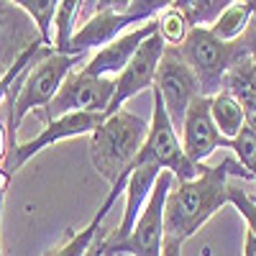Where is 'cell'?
Listing matches in <instances>:
<instances>
[{
  "instance_id": "obj_29",
  "label": "cell",
  "mask_w": 256,
  "mask_h": 256,
  "mask_svg": "<svg viewBox=\"0 0 256 256\" xmlns=\"http://www.w3.org/2000/svg\"><path fill=\"white\" fill-rule=\"evenodd\" d=\"M8 180H10V177L3 172V169H0V195H6V184H8Z\"/></svg>"
},
{
  "instance_id": "obj_16",
  "label": "cell",
  "mask_w": 256,
  "mask_h": 256,
  "mask_svg": "<svg viewBox=\"0 0 256 256\" xmlns=\"http://www.w3.org/2000/svg\"><path fill=\"white\" fill-rule=\"evenodd\" d=\"M226 90L241 102V108L246 113V126L251 131H256V67L248 59V54L230 70L226 80Z\"/></svg>"
},
{
  "instance_id": "obj_20",
  "label": "cell",
  "mask_w": 256,
  "mask_h": 256,
  "mask_svg": "<svg viewBox=\"0 0 256 256\" xmlns=\"http://www.w3.org/2000/svg\"><path fill=\"white\" fill-rule=\"evenodd\" d=\"M84 3H77V0H62L59 3V10H56V18H54V52L59 54H72V38L77 34V16L82 10Z\"/></svg>"
},
{
  "instance_id": "obj_17",
  "label": "cell",
  "mask_w": 256,
  "mask_h": 256,
  "mask_svg": "<svg viewBox=\"0 0 256 256\" xmlns=\"http://www.w3.org/2000/svg\"><path fill=\"white\" fill-rule=\"evenodd\" d=\"M210 116H212V123H216V128L220 131V136L226 141H233L246 128V113L241 108V102L228 90L210 98Z\"/></svg>"
},
{
  "instance_id": "obj_8",
  "label": "cell",
  "mask_w": 256,
  "mask_h": 256,
  "mask_svg": "<svg viewBox=\"0 0 256 256\" xmlns=\"http://www.w3.org/2000/svg\"><path fill=\"white\" fill-rule=\"evenodd\" d=\"M113 92H116V80L92 77L82 70H74L64 80L62 90L46 108V123L67 113H105L108 116Z\"/></svg>"
},
{
  "instance_id": "obj_12",
  "label": "cell",
  "mask_w": 256,
  "mask_h": 256,
  "mask_svg": "<svg viewBox=\"0 0 256 256\" xmlns=\"http://www.w3.org/2000/svg\"><path fill=\"white\" fill-rule=\"evenodd\" d=\"M182 148L192 164H205L218 148H230V141L220 136L210 116V98H198L190 105L187 118L182 123Z\"/></svg>"
},
{
  "instance_id": "obj_25",
  "label": "cell",
  "mask_w": 256,
  "mask_h": 256,
  "mask_svg": "<svg viewBox=\"0 0 256 256\" xmlns=\"http://www.w3.org/2000/svg\"><path fill=\"white\" fill-rule=\"evenodd\" d=\"M105 238H108V230H100V236L95 238V244H92V248H90V254L88 256H102L105 254Z\"/></svg>"
},
{
  "instance_id": "obj_1",
  "label": "cell",
  "mask_w": 256,
  "mask_h": 256,
  "mask_svg": "<svg viewBox=\"0 0 256 256\" xmlns=\"http://www.w3.org/2000/svg\"><path fill=\"white\" fill-rule=\"evenodd\" d=\"M251 180L238 159L226 156L216 166L200 164V174L190 182H174L164 208V233L166 241L184 244L230 202V180Z\"/></svg>"
},
{
  "instance_id": "obj_15",
  "label": "cell",
  "mask_w": 256,
  "mask_h": 256,
  "mask_svg": "<svg viewBox=\"0 0 256 256\" xmlns=\"http://www.w3.org/2000/svg\"><path fill=\"white\" fill-rule=\"evenodd\" d=\"M126 182H128V180H123V182H118V184L110 187L108 198L102 200L100 210L95 212V218H92L88 226H84L82 230L70 233L67 241L59 244V246H54V248H49V251H44V256H88L90 248H92V244H95V238L100 236V230H102V220L108 218V212H110V208L116 205L118 195L126 190Z\"/></svg>"
},
{
  "instance_id": "obj_19",
  "label": "cell",
  "mask_w": 256,
  "mask_h": 256,
  "mask_svg": "<svg viewBox=\"0 0 256 256\" xmlns=\"http://www.w3.org/2000/svg\"><path fill=\"white\" fill-rule=\"evenodd\" d=\"M16 6L31 16V20L38 28L41 44L54 49V18H56V10H59L56 0H18Z\"/></svg>"
},
{
  "instance_id": "obj_21",
  "label": "cell",
  "mask_w": 256,
  "mask_h": 256,
  "mask_svg": "<svg viewBox=\"0 0 256 256\" xmlns=\"http://www.w3.org/2000/svg\"><path fill=\"white\" fill-rule=\"evenodd\" d=\"M192 28H210L218 20V16L230 6V0H187V3H174Z\"/></svg>"
},
{
  "instance_id": "obj_5",
  "label": "cell",
  "mask_w": 256,
  "mask_h": 256,
  "mask_svg": "<svg viewBox=\"0 0 256 256\" xmlns=\"http://www.w3.org/2000/svg\"><path fill=\"white\" fill-rule=\"evenodd\" d=\"M95 13L80 26V31L72 38V54L82 56L90 49H102L110 41H116L118 36H123V31L128 26H144L148 20L159 18L169 3H92Z\"/></svg>"
},
{
  "instance_id": "obj_24",
  "label": "cell",
  "mask_w": 256,
  "mask_h": 256,
  "mask_svg": "<svg viewBox=\"0 0 256 256\" xmlns=\"http://www.w3.org/2000/svg\"><path fill=\"white\" fill-rule=\"evenodd\" d=\"M10 102H13V95L8 98V102L0 108V164H6L8 154H10V128H8V110H10Z\"/></svg>"
},
{
  "instance_id": "obj_23",
  "label": "cell",
  "mask_w": 256,
  "mask_h": 256,
  "mask_svg": "<svg viewBox=\"0 0 256 256\" xmlns=\"http://www.w3.org/2000/svg\"><path fill=\"white\" fill-rule=\"evenodd\" d=\"M230 152L236 154L238 164L251 174V180H256V131L246 126L244 131L230 141Z\"/></svg>"
},
{
  "instance_id": "obj_3",
  "label": "cell",
  "mask_w": 256,
  "mask_h": 256,
  "mask_svg": "<svg viewBox=\"0 0 256 256\" xmlns=\"http://www.w3.org/2000/svg\"><path fill=\"white\" fill-rule=\"evenodd\" d=\"M84 62H88L84 54L70 56V54H59V52L49 49L24 74L20 88H18V92L10 102V110H8V128H10V144L13 146L18 144L16 134H18V126L24 123V118L36 108H49L52 100L56 98V92L62 90L64 80L70 77V72H74L77 64H84Z\"/></svg>"
},
{
  "instance_id": "obj_28",
  "label": "cell",
  "mask_w": 256,
  "mask_h": 256,
  "mask_svg": "<svg viewBox=\"0 0 256 256\" xmlns=\"http://www.w3.org/2000/svg\"><path fill=\"white\" fill-rule=\"evenodd\" d=\"M3 198L6 195H0V256H3Z\"/></svg>"
},
{
  "instance_id": "obj_14",
  "label": "cell",
  "mask_w": 256,
  "mask_h": 256,
  "mask_svg": "<svg viewBox=\"0 0 256 256\" xmlns=\"http://www.w3.org/2000/svg\"><path fill=\"white\" fill-rule=\"evenodd\" d=\"M159 174H162V169H156V166H134V169H131L128 182H126V190H123V195H126L123 218H120L118 228L108 233L105 246H116V244H120L123 238L131 236V230H134L138 216L144 212L148 198H152V192H154V187H156Z\"/></svg>"
},
{
  "instance_id": "obj_4",
  "label": "cell",
  "mask_w": 256,
  "mask_h": 256,
  "mask_svg": "<svg viewBox=\"0 0 256 256\" xmlns=\"http://www.w3.org/2000/svg\"><path fill=\"white\" fill-rule=\"evenodd\" d=\"M177 52L187 62V67L195 72L202 98H212L223 92L230 70L246 56L238 41L226 44V41L212 36L210 28H192L187 41Z\"/></svg>"
},
{
  "instance_id": "obj_2",
  "label": "cell",
  "mask_w": 256,
  "mask_h": 256,
  "mask_svg": "<svg viewBox=\"0 0 256 256\" xmlns=\"http://www.w3.org/2000/svg\"><path fill=\"white\" fill-rule=\"evenodd\" d=\"M148 136V123L128 110H118L90 136V162L110 187L128 180Z\"/></svg>"
},
{
  "instance_id": "obj_22",
  "label": "cell",
  "mask_w": 256,
  "mask_h": 256,
  "mask_svg": "<svg viewBox=\"0 0 256 256\" xmlns=\"http://www.w3.org/2000/svg\"><path fill=\"white\" fill-rule=\"evenodd\" d=\"M190 31H192V26H190V20L184 18V13L174 3H169L166 10L159 16V36L164 38V44L172 46V49H180L187 41Z\"/></svg>"
},
{
  "instance_id": "obj_13",
  "label": "cell",
  "mask_w": 256,
  "mask_h": 256,
  "mask_svg": "<svg viewBox=\"0 0 256 256\" xmlns=\"http://www.w3.org/2000/svg\"><path fill=\"white\" fill-rule=\"evenodd\" d=\"M156 31H159V18L148 20V24H144V26H138L134 31H126L123 36L110 41L108 46H102L92 56H88V62H84L80 70L92 74V77H110V80H116L128 67V62L134 59V54L141 49L144 41L148 36H154Z\"/></svg>"
},
{
  "instance_id": "obj_18",
  "label": "cell",
  "mask_w": 256,
  "mask_h": 256,
  "mask_svg": "<svg viewBox=\"0 0 256 256\" xmlns=\"http://www.w3.org/2000/svg\"><path fill=\"white\" fill-rule=\"evenodd\" d=\"M254 16H256V3H230L218 16L216 24L210 26V34L220 41H226V44H233V41H238L246 34Z\"/></svg>"
},
{
  "instance_id": "obj_26",
  "label": "cell",
  "mask_w": 256,
  "mask_h": 256,
  "mask_svg": "<svg viewBox=\"0 0 256 256\" xmlns=\"http://www.w3.org/2000/svg\"><path fill=\"white\" fill-rule=\"evenodd\" d=\"M244 256H256V236L246 228V236H244Z\"/></svg>"
},
{
  "instance_id": "obj_10",
  "label": "cell",
  "mask_w": 256,
  "mask_h": 256,
  "mask_svg": "<svg viewBox=\"0 0 256 256\" xmlns=\"http://www.w3.org/2000/svg\"><path fill=\"white\" fill-rule=\"evenodd\" d=\"M105 118H108L105 113H67L62 118H54V120H49L44 128H41V134L34 136L31 141L16 144L10 148L6 164L0 169H3L8 177H13L31 156H36L38 152H44L46 146L59 144L64 138H74V136H92L98 128L105 123Z\"/></svg>"
},
{
  "instance_id": "obj_30",
  "label": "cell",
  "mask_w": 256,
  "mask_h": 256,
  "mask_svg": "<svg viewBox=\"0 0 256 256\" xmlns=\"http://www.w3.org/2000/svg\"><path fill=\"white\" fill-rule=\"evenodd\" d=\"M0 6H3V3H0Z\"/></svg>"
},
{
  "instance_id": "obj_7",
  "label": "cell",
  "mask_w": 256,
  "mask_h": 256,
  "mask_svg": "<svg viewBox=\"0 0 256 256\" xmlns=\"http://www.w3.org/2000/svg\"><path fill=\"white\" fill-rule=\"evenodd\" d=\"M174 187V174L172 172H162L156 180V187L148 198L144 212L138 216L131 236L123 238L116 246H105L102 256H162L164 254V241H166V233H164V208H166V198H169V190Z\"/></svg>"
},
{
  "instance_id": "obj_11",
  "label": "cell",
  "mask_w": 256,
  "mask_h": 256,
  "mask_svg": "<svg viewBox=\"0 0 256 256\" xmlns=\"http://www.w3.org/2000/svg\"><path fill=\"white\" fill-rule=\"evenodd\" d=\"M164 52H166V44L159 36V31L144 41L141 49L134 54V59L128 62V67L116 77V92H113V102L108 108V116L118 113L123 108V102L131 100L134 95H138L144 90H154L156 72H159Z\"/></svg>"
},
{
  "instance_id": "obj_9",
  "label": "cell",
  "mask_w": 256,
  "mask_h": 256,
  "mask_svg": "<svg viewBox=\"0 0 256 256\" xmlns=\"http://www.w3.org/2000/svg\"><path fill=\"white\" fill-rule=\"evenodd\" d=\"M154 90L162 95L169 120L174 123L177 131H182V123L187 118L190 105L200 98V84H198L195 72L187 67V62L172 46H166V52L162 56Z\"/></svg>"
},
{
  "instance_id": "obj_27",
  "label": "cell",
  "mask_w": 256,
  "mask_h": 256,
  "mask_svg": "<svg viewBox=\"0 0 256 256\" xmlns=\"http://www.w3.org/2000/svg\"><path fill=\"white\" fill-rule=\"evenodd\" d=\"M162 256H182V244L177 241H164V254Z\"/></svg>"
},
{
  "instance_id": "obj_6",
  "label": "cell",
  "mask_w": 256,
  "mask_h": 256,
  "mask_svg": "<svg viewBox=\"0 0 256 256\" xmlns=\"http://www.w3.org/2000/svg\"><path fill=\"white\" fill-rule=\"evenodd\" d=\"M152 92H154V108H152V120H148V136L134 166H156L162 172H172L174 182L195 180L200 174V164H192L187 159L182 141L177 136V128L166 116L162 95L156 90Z\"/></svg>"
}]
</instances>
